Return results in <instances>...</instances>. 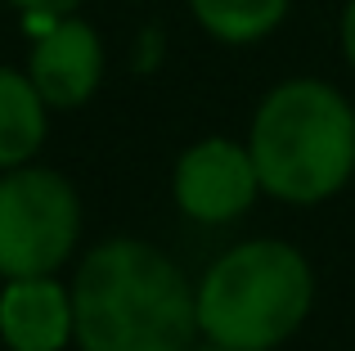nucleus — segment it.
I'll return each instance as SVG.
<instances>
[{
  "label": "nucleus",
  "instance_id": "nucleus-1",
  "mask_svg": "<svg viewBox=\"0 0 355 351\" xmlns=\"http://www.w3.org/2000/svg\"><path fill=\"white\" fill-rule=\"evenodd\" d=\"M72 316L81 351H189L198 293L162 248L108 239L72 275Z\"/></svg>",
  "mask_w": 355,
  "mask_h": 351
},
{
  "label": "nucleus",
  "instance_id": "nucleus-2",
  "mask_svg": "<svg viewBox=\"0 0 355 351\" xmlns=\"http://www.w3.org/2000/svg\"><path fill=\"white\" fill-rule=\"evenodd\" d=\"M248 149L270 198L315 207L355 176V108L329 81H279L252 113Z\"/></svg>",
  "mask_w": 355,
  "mask_h": 351
},
{
  "label": "nucleus",
  "instance_id": "nucleus-3",
  "mask_svg": "<svg viewBox=\"0 0 355 351\" xmlns=\"http://www.w3.org/2000/svg\"><path fill=\"white\" fill-rule=\"evenodd\" d=\"M198 334L234 351H275L315 307V271L293 243L252 239L198 280Z\"/></svg>",
  "mask_w": 355,
  "mask_h": 351
},
{
  "label": "nucleus",
  "instance_id": "nucleus-4",
  "mask_svg": "<svg viewBox=\"0 0 355 351\" xmlns=\"http://www.w3.org/2000/svg\"><path fill=\"white\" fill-rule=\"evenodd\" d=\"M81 234V198L68 176L50 167L0 171V280L54 275Z\"/></svg>",
  "mask_w": 355,
  "mask_h": 351
},
{
  "label": "nucleus",
  "instance_id": "nucleus-5",
  "mask_svg": "<svg viewBox=\"0 0 355 351\" xmlns=\"http://www.w3.org/2000/svg\"><path fill=\"white\" fill-rule=\"evenodd\" d=\"M171 194H175V207L189 221H198V225H230L266 189H261V176H257L248 144L216 135V140H198L193 149L180 153L175 176H171Z\"/></svg>",
  "mask_w": 355,
  "mask_h": 351
},
{
  "label": "nucleus",
  "instance_id": "nucleus-6",
  "mask_svg": "<svg viewBox=\"0 0 355 351\" xmlns=\"http://www.w3.org/2000/svg\"><path fill=\"white\" fill-rule=\"evenodd\" d=\"M27 77L50 108H81L104 81V41L90 23L63 14L36 36Z\"/></svg>",
  "mask_w": 355,
  "mask_h": 351
},
{
  "label": "nucleus",
  "instance_id": "nucleus-7",
  "mask_svg": "<svg viewBox=\"0 0 355 351\" xmlns=\"http://www.w3.org/2000/svg\"><path fill=\"white\" fill-rule=\"evenodd\" d=\"M0 343L9 351H63L77 343L72 289L59 275L5 280L0 289Z\"/></svg>",
  "mask_w": 355,
  "mask_h": 351
},
{
  "label": "nucleus",
  "instance_id": "nucleus-8",
  "mask_svg": "<svg viewBox=\"0 0 355 351\" xmlns=\"http://www.w3.org/2000/svg\"><path fill=\"white\" fill-rule=\"evenodd\" d=\"M45 95L36 90V81L27 72L0 68V171L23 167L41 153L45 144Z\"/></svg>",
  "mask_w": 355,
  "mask_h": 351
},
{
  "label": "nucleus",
  "instance_id": "nucleus-9",
  "mask_svg": "<svg viewBox=\"0 0 355 351\" xmlns=\"http://www.w3.org/2000/svg\"><path fill=\"white\" fill-rule=\"evenodd\" d=\"M293 0H189L193 18L207 36L225 45H252L288 18Z\"/></svg>",
  "mask_w": 355,
  "mask_h": 351
},
{
  "label": "nucleus",
  "instance_id": "nucleus-10",
  "mask_svg": "<svg viewBox=\"0 0 355 351\" xmlns=\"http://www.w3.org/2000/svg\"><path fill=\"white\" fill-rule=\"evenodd\" d=\"M14 9H23L27 18H45V23H54V18L72 14V9L81 5V0H9Z\"/></svg>",
  "mask_w": 355,
  "mask_h": 351
},
{
  "label": "nucleus",
  "instance_id": "nucleus-11",
  "mask_svg": "<svg viewBox=\"0 0 355 351\" xmlns=\"http://www.w3.org/2000/svg\"><path fill=\"white\" fill-rule=\"evenodd\" d=\"M342 54L355 68V0H347V9H342Z\"/></svg>",
  "mask_w": 355,
  "mask_h": 351
},
{
  "label": "nucleus",
  "instance_id": "nucleus-12",
  "mask_svg": "<svg viewBox=\"0 0 355 351\" xmlns=\"http://www.w3.org/2000/svg\"><path fill=\"white\" fill-rule=\"evenodd\" d=\"M189 351H234V347H220V343H207V347H189Z\"/></svg>",
  "mask_w": 355,
  "mask_h": 351
}]
</instances>
